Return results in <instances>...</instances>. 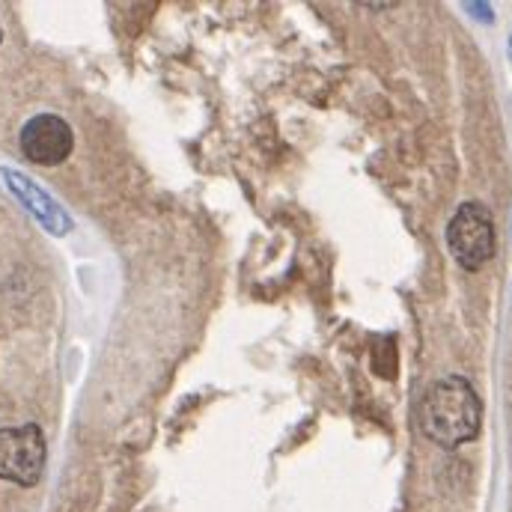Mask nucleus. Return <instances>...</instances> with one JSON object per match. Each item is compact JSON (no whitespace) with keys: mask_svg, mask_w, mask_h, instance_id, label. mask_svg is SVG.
Returning <instances> with one entry per match:
<instances>
[{"mask_svg":"<svg viewBox=\"0 0 512 512\" xmlns=\"http://www.w3.org/2000/svg\"><path fill=\"white\" fill-rule=\"evenodd\" d=\"M0 39H3V30H0Z\"/></svg>","mask_w":512,"mask_h":512,"instance_id":"obj_7","label":"nucleus"},{"mask_svg":"<svg viewBox=\"0 0 512 512\" xmlns=\"http://www.w3.org/2000/svg\"><path fill=\"white\" fill-rule=\"evenodd\" d=\"M450 254L465 271H480L495 256V221L483 203H462L447 224Z\"/></svg>","mask_w":512,"mask_h":512,"instance_id":"obj_2","label":"nucleus"},{"mask_svg":"<svg viewBox=\"0 0 512 512\" xmlns=\"http://www.w3.org/2000/svg\"><path fill=\"white\" fill-rule=\"evenodd\" d=\"M465 9H468V12H474V15H480V21H492V18H495L489 3H468Z\"/></svg>","mask_w":512,"mask_h":512,"instance_id":"obj_6","label":"nucleus"},{"mask_svg":"<svg viewBox=\"0 0 512 512\" xmlns=\"http://www.w3.org/2000/svg\"><path fill=\"white\" fill-rule=\"evenodd\" d=\"M0 176H3V182H6V188L12 191V197L51 233V236H66V233H72V218L66 215V209L48 194V191H42L30 176H24L21 170H12V167H3L0 170Z\"/></svg>","mask_w":512,"mask_h":512,"instance_id":"obj_5","label":"nucleus"},{"mask_svg":"<svg viewBox=\"0 0 512 512\" xmlns=\"http://www.w3.org/2000/svg\"><path fill=\"white\" fill-rule=\"evenodd\" d=\"M417 417L429 441H435L438 447L456 450L480 435L483 402L468 379L444 376L423 390Z\"/></svg>","mask_w":512,"mask_h":512,"instance_id":"obj_1","label":"nucleus"},{"mask_svg":"<svg viewBox=\"0 0 512 512\" xmlns=\"http://www.w3.org/2000/svg\"><path fill=\"white\" fill-rule=\"evenodd\" d=\"M510 51H512V45H510Z\"/></svg>","mask_w":512,"mask_h":512,"instance_id":"obj_8","label":"nucleus"},{"mask_svg":"<svg viewBox=\"0 0 512 512\" xmlns=\"http://www.w3.org/2000/svg\"><path fill=\"white\" fill-rule=\"evenodd\" d=\"M18 143H21V152L27 161L39 164V167H57L72 155L75 134L63 117L39 114V117L24 123L21 134H18Z\"/></svg>","mask_w":512,"mask_h":512,"instance_id":"obj_4","label":"nucleus"},{"mask_svg":"<svg viewBox=\"0 0 512 512\" xmlns=\"http://www.w3.org/2000/svg\"><path fill=\"white\" fill-rule=\"evenodd\" d=\"M45 435L36 423L0 429V480L15 486H36L45 471Z\"/></svg>","mask_w":512,"mask_h":512,"instance_id":"obj_3","label":"nucleus"}]
</instances>
